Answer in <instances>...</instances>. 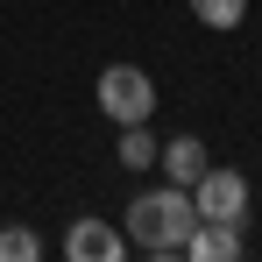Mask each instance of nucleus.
I'll list each match as a JSON object with an SVG mask.
<instances>
[{
    "label": "nucleus",
    "instance_id": "obj_8",
    "mask_svg": "<svg viewBox=\"0 0 262 262\" xmlns=\"http://www.w3.org/2000/svg\"><path fill=\"white\" fill-rule=\"evenodd\" d=\"M191 14H199L206 29H241V21H248V0H191Z\"/></svg>",
    "mask_w": 262,
    "mask_h": 262
},
{
    "label": "nucleus",
    "instance_id": "obj_9",
    "mask_svg": "<svg viewBox=\"0 0 262 262\" xmlns=\"http://www.w3.org/2000/svg\"><path fill=\"white\" fill-rule=\"evenodd\" d=\"M36 255H43V241H36L29 227H7V234H0V262H36Z\"/></svg>",
    "mask_w": 262,
    "mask_h": 262
},
{
    "label": "nucleus",
    "instance_id": "obj_5",
    "mask_svg": "<svg viewBox=\"0 0 262 262\" xmlns=\"http://www.w3.org/2000/svg\"><path fill=\"white\" fill-rule=\"evenodd\" d=\"M156 163H163V177H170V184H184V191H191V184L206 177V142H199V135H177V142H163V149H156Z\"/></svg>",
    "mask_w": 262,
    "mask_h": 262
},
{
    "label": "nucleus",
    "instance_id": "obj_6",
    "mask_svg": "<svg viewBox=\"0 0 262 262\" xmlns=\"http://www.w3.org/2000/svg\"><path fill=\"white\" fill-rule=\"evenodd\" d=\"M184 255H191V262H234V255H241V227H227V220H199L191 241H184Z\"/></svg>",
    "mask_w": 262,
    "mask_h": 262
},
{
    "label": "nucleus",
    "instance_id": "obj_7",
    "mask_svg": "<svg viewBox=\"0 0 262 262\" xmlns=\"http://www.w3.org/2000/svg\"><path fill=\"white\" fill-rule=\"evenodd\" d=\"M156 149H163V142L149 135V121L121 128V163H128V170H149V163H156Z\"/></svg>",
    "mask_w": 262,
    "mask_h": 262
},
{
    "label": "nucleus",
    "instance_id": "obj_4",
    "mask_svg": "<svg viewBox=\"0 0 262 262\" xmlns=\"http://www.w3.org/2000/svg\"><path fill=\"white\" fill-rule=\"evenodd\" d=\"M64 255L71 262H121L128 255V234H121V227H114V220H71V227H64Z\"/></svg>",
    "mask_w": 262,
    "mask_h": 262
},
{
    "label": "nucleus",
    "instance_id": "obj_1",
    "mask_svg": "<svg viewBox=\"0 0 262 262\" xmlns=\"http://www.w3.org/2000/svg\"><path fill=\"white\" fill-rule=\"evenodd\" d=\"M191 227H199V206H191L184 184H156V191H142L128 206V241L142 255H184Z\"/></svg>",
    "mask_w": 262,
    "mask_h": 262
},
{
    "label": "nucleus",
    "instance_id": "obj_2",
    "mask_svg": "<svg viewBox=\"0 0 262 262\" xmlns=\"http://www.w3.org/2000/svg\"><path fill=\"white\" fill-rule=\"evenodd\" d=\"M99 114L121 121V128L149 121V114H156V78H149L142 64H106V71H99Z\"/></svg>",
    "mask_w": 262,
    "mask_h": 262
},
{
    "label": "nucleus",
    "instance_id": "obj_3",
    "mask_svg": "<svg viewBox=\"0 0 262 262\" xmlns=\"http://www.w3.org/2000/svg\"><path fill=\"white\" fill-rule=\"evenodd\" d=\"M191 206H199V220L248 227V177H241V170H220V163H206V177L191 184Z\"/></svg>",
    "mask_w": 262,
    "mask_h": 262
}]
</instances>
